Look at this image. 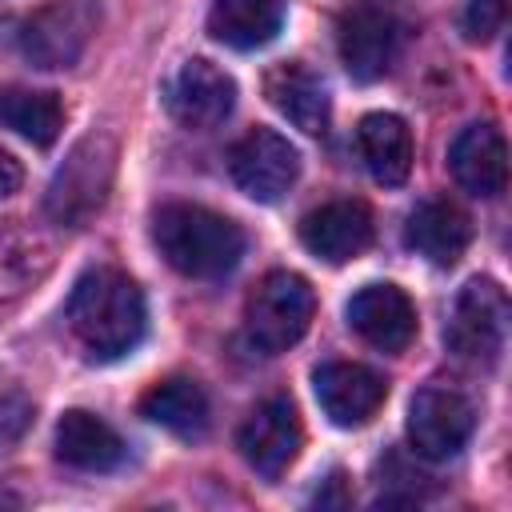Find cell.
<instances>
[{"mask_svg":"<svg viewBox=\"0 0 512 512\" xmlns=\"http://www.w3.org/2000/svg\"><path fill=\"white\" fill-rule=\"evenodd\" d=\"M68 328L96 360L128 356L148 328V308L140 284L120 268H88L64 304Z\"/></svg>","mask_w":512,"mask_h":512,"instance_id":"1","label":"cell"},{"mask_svg":"<svg viewBox=\"0 0 512 512\" xmlns=\"http://www.w3.org/2000/svg\"><path fill=\"white\" fill-rule=\"evenodd\" d=\"M152 240L160 256L192 280H220L244 256V232L236 220L204 204H164L152 216Z\"/></svg>","mask_w":512,"mask_h":512,"instance_id":"2","label":"cell"},{"mask_svg":"<svg viewBox=\"0 0 512 512\" xmlns=\"http://www.w3.org/2000/svg\"><path fill=\"white\" fill-rule=\"evenodd\" d=\"M116 176V144L108 136H84L56 168L44 212L64 228H84L108 200Z\"/></svg>","mask_w":512,"mask_h":512,"instance_id":"3","label":"cell"},{"mask_svg":"<svg viewBox=\"0 0 512 512\" xmlns=\"http://www.w3.org/2000/svg\"><path fill=\"white\" fill-rule=\"evenodd\" d=\"M316 316V292L312 284L300 276V272H268L252 296H248V308H244V328L252 336L256 348L264 352H284L292 348L308 324Z\"/></svg>","mask_w":512,"mask_h":512,"instance_id":"4","label":"cell"},{"mask_svg":"<svg viewBox=\"0 0 512 512\" xmlns=\"http://www.w3.org/2000/svg\"><path fill=\"white\" fill-rule=\"evenodd\" d=\"M508 296L496 280H468L448 312L444 324V344L460 356V360H476V364H496L508 340Z\"/></svg>","mask_w":512,"mask_h":512,"instance_id":"5","label":"cell"},{"mask_svg":"<svg viewBox=\"0 0 512 512\" xmlns=\"http://www.w3.org/2000/svg\"><path fill=\"white\" fill-rule=\"evenodd\" d=\"M100 24L96 0H52L20 24V52L36 68H72Z\"/></svg>","mask_w":512,"mask_h":512,"instance_id":"6","label":"cell"},{"mask_svg":"<svg viewBox=\"0 0 512 512\" xmlns=\"http://www.w3.org/2000/svg\"><path fill=\"white\" fill-rule=\"evenodd\" d=\"M236 448H240L244 464H248L256 476L280 480V476L296 464V456H300V448H304V428H300L296 404H292L284 392L260 400V404L244 416V424H240V432H236Z\"/></svg>","mask_w":512,"mask_h":512,"instance_id":"7","label":"cell"},{"mask_svg":"<svg viewBox=\"0 0 512 512\" xmlns=\"http://www.w3.org/2000/svg\"><path fill=\"white\" fill-rule=\"evenodd\" d=\"M228 172L236 188L256 204H276L300 176V152L272 128H252L228 148Z\"/></svg>","mask_w":512,"mask_h":512,"instance_id":"8","label":"cell"},{"mask_svg":"<svg viewBox=\"0 0 512 512\" xmlns=\"http://www.w3.org/2000/svg\"><path fill=\"white\" fill-rule=\"evenodd\" d=\"M476 428V408L456 388L428 384L408 404V440L424 460H452L464 452Z\"/></svg>","mask_w":512,"mask_h":512,"instance_id":"9","label":"cell"},{"mask_svg":"<svg viewBox=\"0 0 512 512\" xmlns=\"http://www.w3.org/2000/svg\"><path fill=\"white\" fill-rule=\"evenodd\" d=\"M236 104V84L224 68L208 64V60H184L168 84H164V108L176 124L192 128V132H208L216 124L228 120Z\"/></svg>","mask_w":512,"mask_h":512,"instance_id":"10","label":"cell"},{"mask_svg":"<svg viewBox=\"0 0 512 512\" xmlns=\"http://www.w3.org/2000/svg\"><path fill=\"white\" fill-rule=\"evenodd\" d=\"M316 400L324 408V416L336 424V428H360L368 424L380 404L388 400V380L368 368V364H356V360H332V364H320L316 376Z\"/></svg>","mask_w":512,"mask_h":512,"instance_id":"11","label":"cell"},{"mask_svg":"<svg viewBox=\"0 0 512 512\" xmlns=\"http://www.w3.org/2000/svg\"><path fill=\"white\" fill-rule=\"evenodd\" d=\"M372 232L376 224L364 200H328L300 220V244L328 264L356 260L372 244Z\"/></svg>","mask_w":512,"mask_h":512,"instance_id":"12","label":"cell"},{"mask_svg":"<svg viewBox=\"0 0 512 512\" xmlns=\"http://www.w3.org/2000/svg\"><path fill=\"white\" fill-rule=\"evenodd\" d=\"M344 316L348 328L380 352H404L416 336V308L396 284H364L348 300Z\"/></svg>","mask_w":512,"mask_h":512,"instance_id":"13","label":"cell"},{"mask_svg":"<svg viewBox=\"0 0 512 512\" xmlns=\"http://www.w3.org/2000/svg\"><path fill=\"white\" fill-rule=\"evenodd\" d=\"M336 44H340V60L348 76L360 84H372V80H384L400 56V24L388 12L360 8L340 20Z\"/></svg>","mask_w":512,"mask_h":512,"instance_id":"14","label":"cell"},{"mask_svg":"<svg viewBox=\"0 0 512 512\" xmlns=\"http://www.w3.org/2000/svg\"><path fill=\"white\" fill-rule=\"evenodd\" d=\"M404 244L436 268H452L472 244V220L452 200H420L404 220Z\"/></svg>","mask_w":512,"mask_h":512,"instance_id":"15","label":"cell"},{"mask_svg":"<svg viewBox=\"0 0 512 512\" xmlns=\"http://www.w3.org/2000/svg\"><path fill=\"white\" fill-rule=\"evenodd\" d=\"M448 168L464 192L480 200H496L508 188V148H504L500 128L468 124L448 148Z\"/></svg>","mask_w":512,"mask_h":512,"instance_id":"16","label":"cell"},{"mask_svg":"<svg viewBox=\"0 0 512 512\" xmlns=\"http://www.w3.org/2000/svg\"><path fill=\"white\" fill-rule=\"evenodd\" d=\"M264 96L268 104L292 120L300 132L308 136H320L328 128V116H332V100H328V88L324 80L300 64V60H288V64H276L268 76H264Z\"/></svg>","mask_w":512,"mask_h":512,"instance_id":"17","label":"cell"},{"mask_svg":"<svg viewBox=\"0 0 512 512\" xmlns=\"http://www.w3.org/2000/svg\"><path fill=\"white\" fill-rule=\"evenodd\" d=\"M56 456L80 472H112L124 460V440L108 420L68 408L56 424Z\"/></svg>","mask_w":512,"mask_h":512,"instance_id":"18","label":"cell"},{"mask_svg":"<svg viewBox=\"0 0 512 512\" xmlns=\"http://www.w3.org/2000/svg\"><path fill=\"white\" fill-rule=\"evenodd\" d=\"M140 416L152 420L156 428L180 436V440H200L208 432L212 408H208V392L188 380V376H168L160 384H152L140 396Z\"/></svg>","mask_w":512,"mask_h":512,"instance_id":"19","label":"cell"},{"mask_svg":"<svg viewBox=\"0 0 512 512\" xmlns=\"http://www.w3.org/2000/svg\"><path fill=\"white\" fill-rule=\"evenodd\" d=\"M280 28H284V0H216L208 12L212 40L236 52L272 44Z\"/></svg>","mask_w":512,"mask_h":512,"instance_id":"20","label":"cell"},{"mask_svg":"<svg viewBox=\"0 0 512 512\" xmlns=\"http://www.w3.org/2000/svg\"><path fill=\"white\" fill-rule=\"evenodd\" d=\"M356 144H360V156L372 172L376 184H404L408 172H412V132L400 116L392 112H368L356 128Z\"/></svg>","mask_w":512,"mask_h":512,"instance_id":"21","label":"cell"},{"mask_svg":"<svg viewBox=\"0 0 512 512\" xmlns=\"http://www.w3.org/2000/svg\"><path fill=\"white\" fill-rule=\"evenodd\" d=\"M0 124L24 136L36 148H48L64 128V108L52 92L36 88H4L0 92Z\"/></svg>","mask_w":512,"mask_h":512,"instance_id":"22","label":"cell"},{"mask_svg":"<svg viewBox=\"0 0 512 512\" xmlns=\"http://www.w3.org/2000/svg\"><path fill=\"white\" fill-rule=\"evenodd\" d=\"M32 400L20 388H0V448H12L24 440V432L32 428Z\"/></svg>","mask_w":512,"mask_h":512,"instance_id":"23","label":"cell"},{"mask_svg":"<svg viewBox=\"0 0 512 512\" xmlns=\"http://www.w3.org/2000/svg\"><path fill=\"white\" fill-rule=\"evenodd\" d=\"M504 0H468L464 8V36L472 44H488L504 28Z\"/></svg>","mask_w":512,"mask_h":512,"instance_id":"24","label":"cell"},{"mask_svg":"<svg viewBox=\"0 0 512 512\" xmlns=\"http://www.w3.org/2000/svg\"><path fill=\"white\" fill-rule=\"evenodd\" d=\"M20 180H24L20 160H16L12 152H4V148H0V200H4V196H12V192L20 188Z\"/></svg>","mask_w":512,"mask_h":512,"instance_id":"25","label":"cell"},{"mask_svg":"<svg viewBox=\"0 0 512 512\" xmlns=\"http://www.w3.org/2000/svg\"><path fill=\"white\" fill-rule=\"evenodd\" d=\"M0 504H12V508H16V504H20V496H12V492H4V488H0Z\"/></svg>","mask_w":512,"mask_h":512,"instance_id":"26","label":"cell"}]
</instances>
